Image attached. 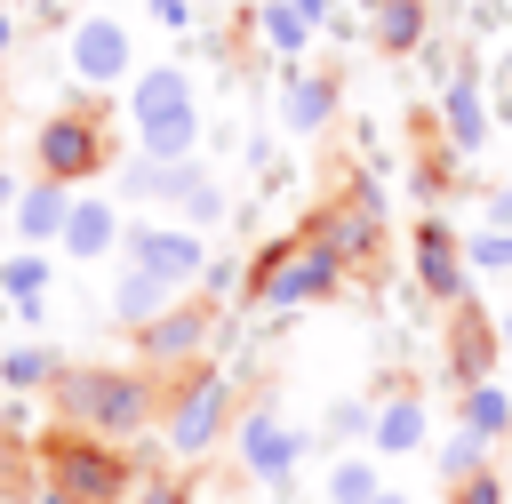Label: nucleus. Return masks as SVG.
<instances>
[{"label":"nucleus","instance_id":"393cba45","mask_svg":"<svg viewBox=\"0 0 512 504\" xmlns=\"http://www.w3.org/2000/svg\"><path fill=\"white\" fill-rule=\"evenodd\" d=\"M48 376H56V360H48L40 344H32V352H8V384H48Z\"/></svg>","mask_w":512,"mask_h":504},{"label":"nucleus","instance_id":"6ab92c4d","mask_svg":"<svg viewBox=\"0 0 512 504\" xmlns=\"http://www.w3.org/2000/svg\"><path fill=\"white\" fill-rule=\"evenodd\" d=\"M416 32H424V8L416 0H376V40L384 48H416Z\"/></svg>","mask_w":512,"mask_h":504},{"label":"nucleus","instance_id":"39448f33","mask_svg":"<svg viewBox=\"0 0 512 504\" xmlns=\"http://www.w3.org/2000/svg\"><path fill=\"white\" fill-rule=\"evenodd\" d=\"M128 264H144V272H160L168 288H184V280H200V240L192 232H168V224H136L128 232Z\"/></svg>","mask_w":512,"mask_h":504},{"label":"nucleus","instance_id":"0eeeda50","mask_svg":"<svg viewBox=\"0 0 512 504\" xmlns=\"http://www.w3.org/2000/svg\"><path fill=\"white\" fill-rule=\"evenodd\" d=\"M96 160H104V136H96V120H88V112H64V120H48V128H40V168H48V176H64V184H72V176H88Z\"/></svg>","mask_w":512,"mask_h":504},{"label":"nucleus","instance_id":"72a5a7b5","mask_svg":"<svg viewBox=\"0 0 512 504\" xmlns=\"http://www.w3.org/2000/svg\"><path fill=\"white\" fill-rule=\"evenodd\" d=\"M0 200H8V176H0Z\"/></svg>","mask_w":512,"mask_h":504},{"label":"nucleus","instance_id":"4be33fe9","mask_svg":"<svg viewBox=\"0 0 512 504\" xmlns=\"http://www.w3.org/2000/svg\"><path fill=\"white\" fill-rule=\"evenodd\" d=\"M40 280H48V264H40V256H8V264H0V288H8V296H24V304L40 296Z\"/></svg>","mask_w":512,"mask_h":504},{"label":"nucleus","instance_id":"c756f323","mask_svg":"<svg viewBox=\"0 0 512 504\" xmlns=\"http://www.w3.org/2000/svg\"><path fill=\"white\" fill-rule=\"evenodd\" d=\"M368 504H408V496H392V488H376V496H368Z\"/></svg>","mask_w":512,"mask_h":504},{"label":"nucleus","instance_id":"4468645a","mask_svg":"<svg viewBox=\"0 0 512 504\" xmlns=\"http://www.w3.org/2000/svg\"><path fill=\"white\" fill-rule=\"evenodd\" d=\"M168 296H176V288H168L160 272H144V264H128V280H120V296H112V312H120L128 328H144V320H160V312H168Z\"/></svg>","mask_w":512,"mask_h":504},{"label":"nucleus","instance_id":"473e14b6","mask_svg":"<svg viewBox=\"0 0 512 504\" xmlns=\"http://www.w3.org/2000/svg\"><path fill=\"white\" fill-rule=\"evenodd\" d=\"M152 504H176V496H152Z\"/></svg>","mask_w":512,"mask_h":504},{"label":"nucleus","instance_id":"f8f14e48","mask_svg":"<svg viewBox=\"0 0 512 504\" xmlns=\"http://www.w3.org/2000/svg\"><path fill=\"white\" fill-rule=\"evenodd\" d=\"M64 216H72L64 176H48V184H32V192L16 200V232H24V240H64Z\"/></svg>","mask_w":512,"mask_h":504},{"label":"nucleus","instance_id":"1a4fd4ad","mask_svg":"<svg viewBox=\"0 0 512 504\" xmlns=\"http://www.w3.org/2000/svg\"><path fill=\"white\" fill-rule=\"evenodd\" d=\"M72 72L80 80H120L128 72V24H112V16H88L80 32H72Z\"/></svg>","mask_w":512,"mask_h":504},{"label":"nucleus","instance_id":"9d476101","mask_svg":"<svg viewBox=\"0 0 512 504\" xmlns=\"http://www.w3.org/2000/svg\"><path fill=\"white\" fill-rule=\"evenodd\" d=\"M416 272H424V288H432L440 304L464 296V248L448 240V224H416Z\"/></svg>","mask_w":512,"mask_h":504},{"label":"nucleus","instance_id":"bb28decb","mask_svg":"<svg viewBox=\"0 0 512 504\" xmlns=\"http://www.w3.org/2000/svg\"><path fill=\"white\" fill-rule=\"evenodd\" d=\"M488 224H496V232H512V184H504V192L488 200Z\"/></svg>","mask_w":512,"mask_h":504},{"label":"nucleus","instance_id":"c85d7f7f","mask_svg":"<svg viewBox=\"0 0 512 504\" xmlns=\"http://www.w3.org/2000/svg\"><path fill=\"white\" fill-rule=\"evenodd\" d=\"M296 8H304V16H312V24H320V16H328V0H296Z\"/></svg>","mask_w":512,"mask_h":504},{"label":"nucleus","instance_id":"f3484780","mask_svg":"<svg viewBox=\"0 0 512 504\" xmlns=\"http://www.w3.org/2000/svg\"><path fill=\"white\" fill-rule=\"evenodd\" d=\"M328 112H336V88H328V80H296V88H288V128H296V136H312Z\"/></svg>","mask_w":512,"mask_h":504},{"label":"nucleus","instance_id":"a211bd4d","mask_svg":"<svg viewBox=\"0 0 512 504\" xmlns=\"http://www.w3.org/2000/svg\"><path fill=\"white\" fill-rule=\"evenodd\" d=\"M264 40H272L280 56H296V48L312 40V16H304L296 0H272V8H264Z\"/></svg>","mask_w":512,"mask_h":504},{"label":"nucleus","instance_id":"b1692460","mask_svg":"<svg viewBox=\"0 0 512 504\" xmlns=\"http://www.w3.org/2000/svg\"><path fill=\"white\" fill-rule=\"evenodd\" d=\"M472 264H480V272H512V232H496V224H488V232L472 240Z\"/></svg>","mask_w":512,"mask_h":504},{"label":"nucleus","instance_id":"f03ea898","mask_svg":"<svg viewBox=\"0 0 512 504\" xmlns=\"http://www.w3.org/2000/svg\"><path fill=\"white\" fill-rule=\"evenodd\" d=\"M64 408H72L80 424H96V432H136V424L152 416V392H144V376L80 368V376H64Z\"/></svg>","mask_w":512,"mask_h":504},{"label":"nucleus","instance_id":"423d86ee","mask_svg":"<svg viewBox=\"0 0 512 504\" xmlns=\"http://www.w3.org/2000/svg\"><path fill=\"white\" fill-rule=\"evenodd\" d=\"M328 288H336V248L328 240H312V248H296V256H280L264 272V304H312Z\"/></svg>","mask_w":512,"mask_h":504},{"label":"nucleus","instance_id":"6e6552de","mask_svg":"<svg viewBox=\"0 0 512 504\" xmlns=\"http://www.w3.org/2000/svg\"><path fill=\"white\" fill-rule=\"evenodd\" d=\"M240 456H248V472H256V480H288V472H296V456H304V440H296L272 408H256V416L240 424Z\"/></svg>","mask_w":512,"mask_h":504},{"label":"nucleus","instance_id":"ddd939ff","mask_svg":"<svg viewBox=\"0 0 512 504\" xmlns=\"http://www.w3.org/2000/svg\"><path fill=\"white\" fill-rule=\"evenodd\" d=\"M120 240V216L104 208V200H72V216H64V256H104Z\"/></svg>","mask_w":512,"mask_h":504},{"label":"nucleus","instance_id":"9b49d317","mask_svg":"<svg viewBox=\"0 0 512 504\" xmlns=\"http://www.w3.org/2000/svg\"><path fill=\"white\" fill-rule=\"evenodd\" d=\"M136 336H144V352H152V360H184V352H200L208 312H200V304H168V312H160V320H144Z\"/></svg>","mask_w":512,"mask_h":504},{"label":"nucleus","instance_id":"cd10ccee","mask_svg":"<svg viewBox=\"0 0 512 504\" xmlns=\"http://www.w3.org/2000/svg\"><path fill=\"white\" fill-rule=\"evenodd\" d=\"M152 8H160V24H184V16H192L184 0H152Z\"/></svg>","mask_w":512,"mask_h":504},{"label":"nucleus","instance_id":"2f4dec72","mask_svg":"<svg viewBox=\"0 0 512 504\" xmlns=\"http://www.w3.org/2000/svg\"><path fill=\"white\" fill-rule=\"evenodd\" d=\"M0 48H8V8H0Z\"/></svg>","mask_w":512,"mask_h":504},{"label":"nucleus","instance_id":"7c9ffc66","mask_svg":"<svg viewBox=\"0 0 512 504\" xmlns=\"http://www.w3.org/2000/svg\"><path fill=\"white\" fill-rule=\"evenodd\" d=\"M496 344H504V352H512V312H504V328H496Z\"/></svg>","mask_w":512,"mask_h":504},{"label":"nucleus","instance_id":"2eb2a0df","mask_svg":"<svg viewBox=\"0 0 512 504\" xmlns=\"http://www.w3.org/2000/svg\"><path fill=\"white\" fill-rule=\"evenodd\" d=\"M416 440H424V408H416L408 392L384 400V408H376V448H384V456H408Z\"/></svg>","mask_w":512,"mask_h":504},{"label":"nucleus","instance_id":"20e7f679","mask_svg":"<svg viewBox=\"0 0 512 504\" xmlns=\"http://www.w3.org/2000/svg\"><path fill=\"white\" fill-rule=\"evenodd\" d=\"M48 472H56V488H64L72 504H112V496H120V480H128V472H120V456H104V448H88V440H64Z\"/></svg>","mask_w":512,"mask_h":504},{"label":"nucleus","instance_id":"f257e3e1","mask_svg":"<svg viewBox=\"0 0 512 504\" xmlns=\"http://www.w3.org/2000/svg\"><path fill=\"white\" fill-rule=\"evenodd\" d=\"M128 112H136V144H144L152 160H192V144H200V104H192V80H184L176 64H152V72L136 80Z\"/></svg>","mask_w":512,"mask_h":504},{"label":"nucleus","instance_id":"dca6fc26","mask_svg":"<svg viewBox=\"0 0 512 504\" xmlns=\"http://www.w3.org/2000/svg\"><path fill=\"white\" fill-rule=\"evenodd\" d=\"M488 136V112H480V88L472 80H448V144L456 152H472Z\"/></svg>","mask_w":512,"mask_h":504},{"label":"nucleus","instance_id":"a878e982","mask_svg":"<svg viewBox=\"0 0 512 504\" xmlns=\"http://www.w3.org/2000/svg\"><path fill=\"white\" fill-rule=\"evenodd\" d=\"M456 504H496V488H488V472H480V480H464V488H456Z\"/></svg>","mask_w":512,"mask_h":504},{"label":"nucleus","instance_id":"412c9836","mask_svg":"<svg viewBox=\"0 0 512 504\" xmlns=\"http://www.w3.org/2000/svg\"><path fill=\"white\" fill-rule=\"evenodd\" d=\"M480 448H488V432H480V424H464V432L448 440V456H440V472H448V480H472V464H480Z\"/></svg>","mask_w":512,"mask_h":504},{"label":"nucleus","instance_id":"7ed1b4c3","mask_svg":"<svg viewBox=\"0 0 512 504\" xmlns=\"http://www.w3.org/2000/svg\"><path fill=\"white\" fill-rule=\"evenodd\" d=\"M216 432H224V376H200V384L168 408V448H176V456H208Z\"/></svg>","mask_w":512,"mask_h":504},{"label":"nucleus","instance_id":"aec40b11","mask_svg":"<svg viewBox=\"0 0 512 504\" xmlns=\"http://www.w3.org/2000/svg\"><path fill=\"white\" fill-rule=\"evenodd\" d=\"M464 424H480V432H488V440H496V432H504V424H512V400H504V392H496V384H488V376H480V384H472V392H464Z\"/></svg>","mask_w":512,"mask_h":504},{"label":"nucleus","instance_id":"5701e85b","mask_svg":"<svg viewBox=\"0 0 512 504\" xmlns=\"http://www.w3.org/2000/svg\"><path fill=\"white\" fill-rule=\"evenodd\" d=\"M328 496H336V504H368V496H376V472H368V464H336V472H328Z\"/></svg>","mask_w":512,"mask_h":504},{"label":"nucleus","instance_id":"f704fd0d","mask_svg":"<svg viewBox=\"0 0 512 504\" xmlns=\"http://www.w3.org/2000/svg\"><path fill=\"white\" fill-rule=\"evenodd\" d=\"M0 8H8V0H0Z\"/></svg>","mask_w":512,"mask_h":504}]
</instances>
